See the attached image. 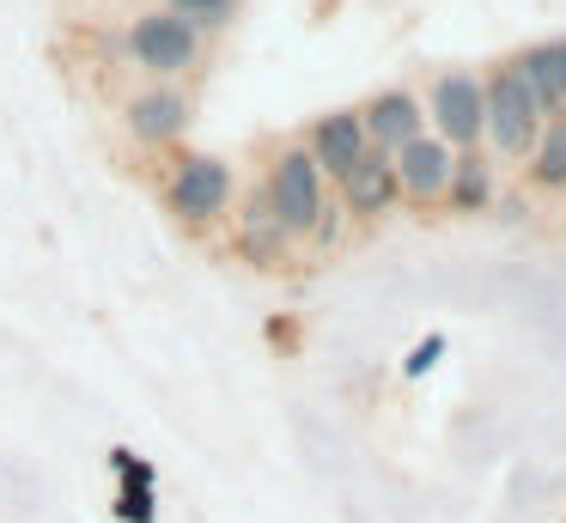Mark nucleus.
<instances>
[{
  "mask_svg": "<svg viewBox=\"0 0 566 523\" xmlns=\"http://www.w3.org/2000/svg\"><path fill=\"white\" fill-rule=\"evenodd\" d=\"M444 201L451 213H481L493 201V158L488 153H451V177H444Z\"/></svg>",
  "mask_w": 566,
  "mask_h": 523,
  "instance_id": "ddd939ff",
  "label": "nucleus"
},
{
  "mask_svg": "<svg viewBox=\"0 0 566 523\" xmlns=\"http://www.w3.org/2000/svg\"><path fill=\"white\" fill-rule=\"evenodd\" d=\"M530 182L536 189H566V116H554L542 128V140L530 146Z\"/></svg>",
  "mask_w": 566,
  "mask_h": 523,
  "instance_id": "2eb2a0df",
  "label": "nucleus"
},
{
  "mask_svg": "<svg viewBox=\"0 0 566 523\" xmlns=\"http://www.w3.org/2000/svg\"><path fill=\"white\" fill-rule=\"evenodd\" d=\"M366 122H359V109H329V116H317V128H311V165L323 170V182H342L347 170L366 158Z\"/></svg>",
  "mask_w": 566,
  "mask_h": 523,
  "instance_id": "0eeeda50",
  "label": "nucleus"
},
{
  "mask_svg": "<svg viewBox=\"0 0 566 523\" xmlns=\"http://www.w3.org/2000/svg\"><path fill=\"white\" fill-rule=\"evenodd\" d=\"M439 359H444V335H420L415 347H408V359H402V377H427Z\"/></svg>",
  "mask_w": 566,
  "mask_h": 523,
  "instance_id": "dca6fc26",
  "label": "nucleus"
},
{
  "mask_svg": "<svg viewBox=\"0 0 566 523\" xmlns=\"http://www.w3.org/2000/svg\"><path fill=\"white\" fill-rule=\"evenodd\" d=\"M396 165V195H408V201L432 207L444 201V177H451V146L439 140V134H415V140H402L390 153Z\"/></svg>",
  "mask_w": 566,
  "mask_h": 523,
  "instance_id": "423d86ee",
  "label": "nucleus"
},
{
  "mask_svg": "<svg viewBox=\"0 0 566 523\" xmlns=\"http://www.w3.org/2000/svg\"><path fill=\"white\" fill-rule=\"evenodd\" d=\"M286 250H293V238H286L281 219L269 213V195L256 189L244 201V213H238V255H244V262H256V268H281Z\"/></svg>",
  "mask_w": 566,
  "mask_h": 523,
  "instance_id": "f8f14e48",
  "label": "nucleus"
},
{
  "mask_svg": "<svg viewBox=\"0 0 566 523\" xmlns=\"http://www.w3.org/2000/svg\"><path fill=\"white\" fill-rule=\"evenodd\" d=\"M342 207H347V219L390 213V207H396V165H390V153L366 146V158L342 177Z\"/></svg>",
  "mask_w": 566,
  "mask_h": 523,
  "instance_id": "6e6552de",
  "label": "nucleus"
},
{
  "mask_svg": "<svg viewBox=\"0 0 566 523\" xmlns=\"http://www.w3.org/2000/svg\"><path fill=\"white\" fill-rule=\"evenodd\" d=\"M165 201H171V213L184 219V226H213V219L226 213V201H232V165H226V158H208V153L177 158Z\"/></svg>",
  "mask_w": 566,
  "mask_h": 523,
  "instance_id": "7ed1b4c3",
  "label": "nucleus"
},
{
  "mask_svg": "<svg viewBox=\"0 0 566 523\" xmlns=\"http://www.w3.org/2000/svg\"><path fill=\"white\" fill-rule=\"evenodd\" d=\"M359 122H366V140L378 146V153H396L402 140L427 134V109H420L408 92H378L366 109H359Z\"/></svg>",
  "mask_w": 566,
  "mask_h": 523,
  "instance_id": "9d476101",
  "label": "nucleus"
},
{
  "mask_svg": "<svg viewBox=\"0 0 566 523\" xmlns=\"http://www.w3.org/2000/svg\"><path fill=\"white\" fill-rule=\"evenodd\" d=\"M269 213L281 219V231L286 238H311V226H317V213H323V201H329V182H323V170L311 165V153L305 146H286L281 158H274V170H269Z\"/></svg>",
  "mask_w": 566,
  "mask_h": 523,
  "instance_id": "f257e3e1",
  "label": "nucleus"
},
{
  "mask_svg": "<svg viewBox=\"0 0 566 523\" xmlns=\"http://www.w3.org/2000/svg\"><path fill=\"white\" fill-rule=\"evenodd\" d=\"M481 104H488V128H481V140L500 146V158H530V146L542 140L548 116L530 104L524 80H517L512 67H500L488 85H481Z\"/></svg>",
  "mask_w": 566,
  "mask_h": 523,
  "instance_id": "f03ea898",
  "label": "nucleus"
},
{
  "mask_svg": "<svg viewBox=\"0 0 566 523\" xmlns=\"http://www.w3.org/2000/svg\"><path fill=\"white\" fill-rule=\"evenodd\" d=\"M128 49H135V61L147 73H159V80H177V73L196 67V19H184V12H147V19H135V31H128Z\"/></svg>",
  "mask_w": 566,
  "mask_h": 523,
  "instance_id": "20e7f679",
  "label": "nucleus"
},
{
  "mask_svg": "<svg viewBox=\"0 0 566 523\" xmlns=\"http://www.w3.org/2000/svg\"><path fill=\"white\" fill-rule=\"evenodd\" d=\"M111 469L123 474V493H116V517L123 523H153V469L135 457V450H111Z\"/></svg>",
  "mask_w": 566,
  "mask_h": 523,
  "instance_id": "4468645a",
  "label": "nucleus"
},
{
  "mask_svg": "<svg viewBox=\"0 0 566 523\" xmlns=\"http://www.w3.org/2000/svg\"><path fill=\"white\" fill-rule=\"evenodd\" d=\"M512 73L524 80L530 104H536L542 116H566V36H560V43L524 49V55L512 61Z\"/></svg>",
  "mask_w": 566,
  "mask_h": 523,
  "instance_id": "1a4fd4ad",
  "label": "nucleus"
},
{
  "mask_svg": "<svg viewBox=\"0 0 566 523\" xmlns=\"http://www.w3.org/2000/svg\"><path fill=\"white\" fill-rule=\"evenodd\" d=\"M432 128H439V140L457 146V153L481 146L488 104H481V80H475V73H444V80L432 85Z\"/></svg>",
  "mask_w": 566,
  "mask_h": 523,
  "instance_id": "39448f33",
  "label": "nucleus"
},
{
  "mask_svg": "<svg viewBox=\"0 0 566 523\" xmlns=\"http://www.w3.org/2000/svg\"><path fill=\"white\" fill-rule=\"evenodd\" d=\"M177 12L184 19H220V12H232V0H177Z\"/></svg>",
  "mask_w": 566,
  "mask_h": 523,
  "instance_id": "f3484780",
  "label": "nucleus"
},
{
  "mask_svg": "<svg viewBox=\"0 0 566 523\" xmlns=\"http://www.w3.org/2000/svg\"><path fill=\"white\" fill-rule=\"evenodd\" d=\"M128 128L147 146H171L177 134L189 128V97L171 92V85H153V92H140L135 104H128Z\"/></svg>",
  "mask_w": 566,
  "mask_h": 523,
  "instance_id": "9b49d317",
  "label": "nucleus"
}]
</instances>
